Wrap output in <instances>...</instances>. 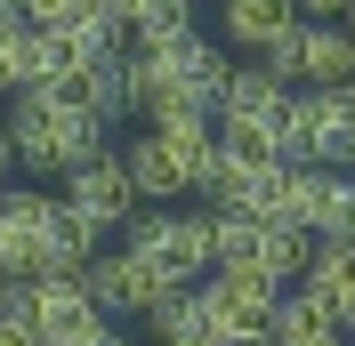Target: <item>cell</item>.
<instances>
[{
  "label": "cell",
  "instance_id": "4fadbf2b",
  "mask_svg": "<svg viewBox=\"0 0 355 346\" xmlns=\"http://www.w3.org/2000/svg\"><path fill=\"white\" fill-rule=\"evenodd\" d=\"M307 242H347V250H355V170L331 177V201H323V217H315Z\"/></svg>",
  "mask_w": 355,
  "mask_h": 346
},
{
  "label": "cell",
  "instance_id": "8fae6325",
  "mask_svg": "<svg viewBox=\"0 0 355 346\" xmlns=\"http://www.w3.org/2000/svg\"><path fill=\"white\" fill-rule=\"evenodd\" d=\"M299 290H307V298H323L331 314H347V306H355V250H347V242H307Z\"/></svg>",
  "mask_w": 355,
  "mask_h": 346
},
{
  "label": "cell",
  "instance_id": "44dd1931",
  "mask_svg": "<svg viewBox=\"0 0 355 346\" xmlns=\"http://www.w3.org/2000/svg\"><path fill=\"white\" fill-rule=\"evenodd\" d=\"M339 24H347V33H355V8H347V17H339Z\"/></svg>",
  "mask_w": 355,
  "mask_h": 346
},
{
  "label": "cell",
  "instance_id": "2e32d148",
  "mask_svg": "<svg viewBox=\"0 0 355 346\" xmlns=\"http://www.w3.org/2000/svg\"><path fill=\"white\" fill-rule=\"evenodd\" d=\"M0 346H41V338H33V322H24V314H0Z\"/></svg>",
  "mask_w": 355,
  "mask_h": 346
},
{
  "label": "cell",
  "instance_id": "9c48e42d",
  "mask_svg": "<svg viewBox=\"0 0 355 346\" xmlns=\"http://www.w3.org/2000/svg\"><path fill=\"white\" fill-rule=\"evenodd\" d=\"M154 137H162V153L178 161L186 194H194L202 177H210V161H218V121H210V113H154Z\"/></svg>",
  "mask_w": 355,
  "mask_h": 346
},
{
  "label": "cell",
  "instance_id": "7a4b0ae2",
  "mask_svg": "<svg viewBox=\"0 0 355 346\" xmlns=\"http://www.w3.org/2000/svg\"><path fill=\"white\" fill-rule=\"evenodd\" d=\"M0 145H8V161H17V170L65 177V170H81L89 153H105V121H97L73 89H24V97H8Z\"/></svg>",
  "mask_w": 355,
  "mask_h": 346
},
{
  "label": "cell",
  "instance_id": "d6986e66",
  "mask_svg": "<svg viewBox=\"0 0 355 346\" xmlns=\"http://www.w3.org/2000/svg\"><path fill=\"white\" fill-rule=\"evenodd\" d=\"M8 170H17V161H8V145H0V185H8Z\"/></svg>",
  "mask_w": 355,
  "mask_h": 346
},
{
  "label": "cell",
  "instance_id": "7c38bea8",
  "mask_svg": "<svg viewBox=\"0 0 355 346\" xmlns=\"http://www.w3.org/2000/svg\"><path fill=\"white\" fill-rule=\"evenodd\" d=\"M121 170H130L137 201H154V210H162V201H178V194H186V177H178V161L162 153V137H154V129L121 145Z\"/></svg>",
  "mask_w": 355,
  "mask_h": 346
},
{
  "label": "cell",
  "instance_id": "30bf717a",
  "mask_svg": "<svg viewBox=\"0 0 355 346\" xmlns=\"http://www.w3.org/2000/svg\"><path fill=\"white\" fill-rule=\"evenodd\" d=\"M266 346H339V314L307 290H283L266 314Z\"/></svg>",
  "mask_w": 355,
  "mask_h": 346
},
{
  "label": "cell",
  "instance_id": "ac0fdd59",
  "mask_svg": "<svg viewBox=\"0 0 355 346\" xmlns=\"http://www.w3.org/2000/svg\"><path fill=\"white\" fill-rule=\"evenodd\" d=\"M339 338H347V346H355V306H347V314H339Z\"/></svg>",
  "mask_w": 355,
  "mask_h": 346
},
{
  "label": "cell",
  "instance_id": "7402d4cb",
  "mask_svg": "<svg viewBox=\"0 0 355 346\" xmlns=\"http://www.w3.org/2000/svg\"><path fill=\"white\" fill-rule=\"evenodd\" d=\"M339 346H347V338H339Z\"/></svg>",
  "mask_w": 355,
  "mask_h": 346
},
{
  "label": "cell",
  "instance_id": "5bb4252c",
  "mask_svg": "<svg viewBox=\"0 0 355 346\" xmlns=\"http://www.w3.org/2000/svg\"><path fill=\"white\" fill-rule=\"evenodd\" d=\"M24 24H41V33H57V24H73L81 8H97V0H17Z\"/></svg>",
  "mask_w": 355,
  "mask_h": 346
},
{
  "label": "cell",
  "instance_id": "52a82bcc",
  "mask_svg": "<svg viewBox=\"0 0 355 346\" xmlns=\"http://www.w3.org/2000/svg\"><path fill=\"white\" fill-rule=\"evenodd\" d=\"M81 290H89V306H97V314H137V322H146V314H154L162 298H170V282L154 274V266H137L130 250H97V258L81 266Z\"/></svg>",
  "mask_w": 355,
  "mask_h": 346
},
{
  "label": "cell",
  "instance_id": "e0dca14e",
  "mask_svg": "<svg viewBox=\"0 0 355 346\" xmlns=\"http://www.w3.org/2000/svg\"><path fill=\"white\" fill-rule=\"evenodd\" d=\"M0 24H24V8H17V0H0Z\"/></svg>",
  "mask_w": 355,
  "mask_h": 346
},
{
  "label": "cell",
  "instance_id": "6da1fadb",
  "mask_svg": "<svg viewBox=\"0 0 355 346\" xmlns=\"http://www.w3.org/2000/svg\"><path fill=\"white\" fill-rule=\"evenodd\" d=\"M97 250H105V234L81 226L49 185H0V266L17 282H33V274L81 282V266Z\"/></svg>",
  "mask_w": 355,
  "mask_h": 346
},
{
  "label": "cell",
  "instance_id": "9a60e30c",
  "mask_svg": "<svg viewBox=\"0 0 355 346\" xmlns=\"http://www.w3.org/2000/svg\"><path fill=\"white\" fill-rule=\"evenodd\" d=\"M291 8H299V17H315V24H339L355 0H291Z\"/></svg>",
  "mask_w": 355,
  "mask_h": 346
},
{
  "label": "cell",
  "instance_id": "5b68a950",
  "mask_svg": "<svg viewBox=\"0 0 355 346\" xmlns=\"http://www.w3.org/2000/svg\"><path fill=\"white\" fill-rule=\"evenodd\" d=\"M250 65H259L266 81H283V89H347V73H355V33H347V24L299 17L283 41L266 48V57H250Z\"/></svg>",
  "mask_w": 355,
  "mask_h": 346
},
{
  "label": "cell",
  "instance_id": "ba28073f",
  "mask_svg": "<svg viewBox=\"0 0 355 346\" xmlns=\"http://www.w3.org/2000/svg\"><path fill=\"white\" fill-rule=\"evenodd\" d=\"M291 24H299L291 0H218V48H234V57H266Z\"/></svg>",
  "mask_w": 355,
  "mask_h": 346
},
{
  "label": "cell",
  "instance_id": "8992f818",
  "mask_svg": "<svg viewBox=\"0 0 355 346\" xmlns=\"http://www.w3.org/2000/svg\"><path fill=\"white\" fill-rule=\"evenodd\" d=\"M57 201H65V210L81 217V226H97V234H121V226H130V217L146 210L113 145H105V153H89L81 170H65V194H57Z\"/></svg>",
  "mask_w": 355,
  "mask_h": 346
},
{
  "label": "cell",
  "instance_id": "277c9868",
  "mask_svg": "<svg viewBox=\"0 0 355 346\" xmlns=\"http://www.w3.org/2000/svg\"><path fill=\"white\" fill-rule=\"evenodd\" d=\"M283 161L355 170V105L339 89H291V105H283Z\"/></svg>",
  "mask_w": 355,
  "mask_h": 346
},
{
  "label": "cell",
  "instance_id": "ffe728a7",
  "mask_svg": "<svg viewBox=\"0 0 355 346\" xmlns=\"http://www.w3.org/2000/svg\"><path fill=\"white\" fill-rule=\"evenodd\" d=\"M339 97H347V105H355V73H347V89H339Z\"/></svg>",
  "mask_w": 355,
  "mask_h": 346
},
{
  "label": "cell",
  "instance_id": "3957f363",
  "mask_svg": "<svg viewBox=\"0 0 355 346\" xmlns=\"http://www.w3.org/2000/svg\"><path fill=\"white\" fill-rule=\"evenodd\" d=\"M121 250L137 266H154L170 290H194L210 274V210H137Z\"/></svg>",
  "mask_w": 355,
  "mask_h": 346
}]
</instances>
